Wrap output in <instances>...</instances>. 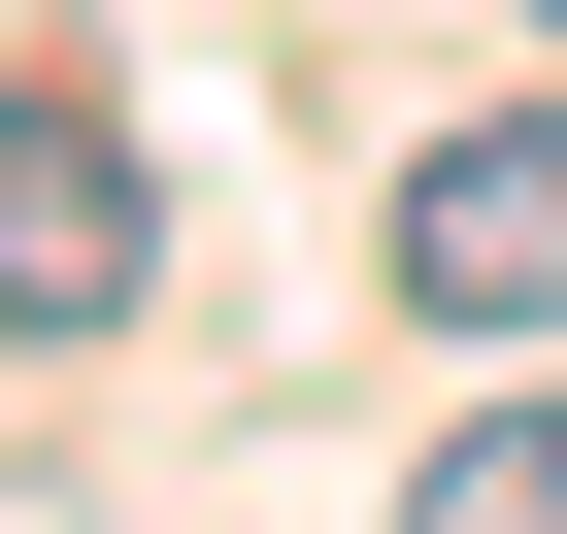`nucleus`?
Segmentation results:
<instances>
[{"mask_svg":"<svg viewBox=\"0 0 567 534\" xmlns=\"http://www.w3.org/2000/svg\"><path fill=\"white\" fill-rule=\"evenodd\" d=\"M401 301L434 335H567V101H501V134L401 167Z\"/></svg>","mask_w":567,"mask_h":534,"instance_id":"1","label":"nucleus"},{"mask_svg":"<svg viewBox=\"0 0 567 534\" xmlns=\"http://www.w3.org/2000/svg\"><path fill=\"white\" fill-rule=\"evenodd\" d=\"M401 534H567V401H501V434H434V501Z\"/></svg>","mask_w":567,"mask_h":534,"instance_id":"3","label":"nucleus"},{"mask_svg":"<svg viewBox=\"0 0 567 534\" xmlns=\"http://www.w3.org/2000/svg\"><path fill=\"white\" fill-rule=\"evenodd\" d=\"M134 267H167L134 234V134L101 101H0V335H134Z\"/></svg>","mask_w":567,"mask_h":534,"instance_id":"2","label":"nucleus"},{"mask_svg":"<svg viewBox=\"0 0 567 534\" xmlns=\"http://www.w3.org/2000/svg\"><path fill=\"white\" fill-rule=\"evenodd\" d=\"M534 34H567V0H534Z\"/></svg>","mask_w":567,"mask_h":534,"instance_id":"4","label":"nucleus"}]
</instances>
